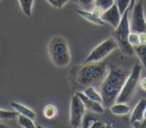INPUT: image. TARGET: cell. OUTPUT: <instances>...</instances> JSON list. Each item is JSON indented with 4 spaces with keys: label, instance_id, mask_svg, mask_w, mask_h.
<instances>
[{
    "label": "cell",
    "instance_id": "cell-1",
    "mask_svg": "<svg viewBox=\"0 0 146 128\" xmlns=\"http://www.w3.org/2000/svg\"><path fill=\"white\" fill-rule=\"evenodd\" d=\"M130 71L126 68L109 66L108 73L100 84V94L102 96V104L105 108H109L116 102L126 78Z\"/></svg>",
    "mask_w": 146,
    "mask_h": 128
},
{
    "label": "cell",
    "instance_id": "cell-2",
    "mask_svg": "<svg viewBox=\"0 0 146 128\" xmlns=\"http://www.w3.org/2000/svg\"><path fill=\"white\" fill-rule=\"evenodd\" d=\"M109 65L105 62H91L84 64L77 72V82L79 86L88 87L101 84L108 73Z\"/></svg>",
    "mask_w": 146,
    "mask_h": 128
},
{
    "label": "cell",
    "instance_id": "cell-3",
    "mask_svg": "<svg viewBox=\"0 0 146 128\" xmlns=\"http://www.w3.org/2000/svg\"><path fill=\"white\" fill-rule=\"evenodd\" d=\"M48 54L56 67H66L71 61V55L67 41L62 36H54L48 43Z\"/></svg>",
    "mask_w": 146,
    "mask_h": 128
},
{
    "label": "cell",
    "instance_id": "cell-4",
    "mask_svg": "<svg viewBox=\"0 0 146 128\" xmlns=\"http://www.w3.org/2000/svg\"><path fill=\"white\" fill-rule=\"evenodd\" d=\"M113 38L115 39L116 43L118 45V48L128 56H133L134 47L128 41V36L130 33V22H129V9L125 11L122 14L121 20L118 26L114 28Z\"/></svg>",
    "mask_w": 146,
    "mask_h": 128
},
{
    "label": "cell",
    "instance_id": "cell-5",
    "mask_svg": "<svg viewBox=\"0 0 146 128\" xmlns=\"http://www.w3.org/2000/svg\"><path fill=\"white\" fill-rule=\"evenodd\" d=\"M142 71V65L136 63L134 64L133 68L130 71L128 77L126 78L125 82L123 84L121 91H120L119 95H118L116 102H123V103H127L132 99L137 89L138 85H139L140 81V75H141Z\"/></svg>",
    "mask_w": 146,
    "mask_h": 128
},
{
    "label": "cell",
    "instance_id": "cell-6",
    "mask_svg": "<svg viewBox=\"0 0 146 128\" xmlns=\"http://www.w3.org/2000/svg\"><path fill=\"white\" fill-rule=\"evenodd\" d=\"M117 48L118 45L113 37L105 39L100 44H98L97 46L92 49L91 52L88 54V56L84 60L83 64H87V63L91 62H98V61L103 60L104 58H106L110 53L113 52Z\"/></svg>",
    "mask_w": 146,
    "mask_h": 128
},
{
    "label": "cell",
    "instance_id": "cell-7",
    "mask_svg": "<svg viewBox=\"0 0 146 128\" xmlns=\"http://www.w3.org/2000/svg\"><path fill=\"white\" fill-rule=\"evenodd\" d=\"M131 32H146V20L144 16V8L142 0L136 2L132 8V16L130 21Z\"/></svg>",
    "mask_w": 146,
    "mask_h": 128
},
{
    "label": "cell",
    "instance_id": "cell-8",
    "mask_svg": "<svg viewBox=\"0 0 146 128\" xmlns=\"http://www.w3.org/2000/svg\"><path fill=\"white\" fill-rule=\"evenodd\" d=\"M85 106L76 94L71 97L70 101V125L72 127H78L81 124L85 115Z\"/></svg>",
    "mask_w": 146,
    "mask_h": 128
},
{
    "label": "cell",
    "instance_id": "cell-9",
    "mask_svg": "<svg viewBox=\"0 0 146 128\" xmlns=\"http://www.w3.org/2000/svg\"><path fill=\"white\" fill-rule=\"evenodd\" d=\"M121 16L122 15L120 13L119 9H118L117 4L114 3L110 8H108L107 10L104 11L101 16V19L105 23H108V24L111 25L113 28H116L118 26V24L120 23Z\"/></svg>",
    "mask_w": 146,
    "mask_h": 128
},
{
    "label": "cell",
    "instance_id": "cell-10",
    "mask_svg": "<svg viewBox=\"0 0 146 128\" xmlns=\"http://www.w3.org/2000/svg\"><path fill=\"white\" fill-rule=\"evenodd\" d=\"M75 94L81 99V101L83 102L85 108L87 110H89L90 112H93V113H97V114H102L104 112L103 104L90 99L88 96H86L83 93V91H76Z\"/></svg>",
    "mask_w": 146,
    "mask_h": 128
},
{
    "label": "cell",
    "instance_id": "cell-11",
    "mask_svg": "<svg viewBox=\"0 0 146 128\" xmlns=\"http://www.w3.org/2000/svg\"><path fill=\"white\" fill-rule=\"evenodd\" d=\"M146 108V98H142L139 100L137 105L134 107L130 117V124L134 121H143L144 120V111Z\"/></svg>",
    "mask_w": 146,
    "mask_h": 128
},
{
    "label": "cell",
    "instance_id": "cell-12",
    "mask_svg": "<svg viewBox=\"0 0 146 128\" xmlns=\"http://www.w3.org/2000/svg\"><path fill=\"white\" fill-rule=\"evenodd\" d=\"M10 106L17 112V113L28 116V117H30L31 119H33V120L36 118V113H35L32 109L27 107V106H24V105H22V104L17 103V102H14V101L10 102Z\"/></svg>",
    "mask_w": 146,
    "mask_h": 128
},
{
    "label": "cell",
    "instance_id": "cell-13",
    "mask_svg": "<svg viewBox=\"0 0 146 128\" xmlns=\"http://www.w3.org/2000/svg\"><path fill=\"white\" fill-rule=\"evenodd\" d=\"M76 13H77L78 15H80L82 18H84L85 20L89 21V22L93 23V24L101 25V26L105 24V22H104L100 17L95 16V15H94L93 13L89 10H84V9L83 10H79V9H78V10H76Z\"/></svg>",
    "mask_w": 146,
    "mask_h": 128
},
{
    "label": "cell",
    "instance_id": "cell-14",
    "mask_svg": "<svg viewBox=\"0 0 146 128\" xmlns=\"http://www.w3.org/2000/svg\"><path fill=\"white\" fill-rule=\"evenodd\" d=\"M109 110L112 114L114 115H126L130 112V107L126 103L123 102H115L114 104H112L109 107Z\"/></svg>",
    "mask_w": 146,
    "mask_h": 128
},
{
    "label": "cell",
    "instance_id": "cell-15",
    "mask_svg": "<svg viewBox=\"0 0 146 128\" xmlns=\"http://www.w3.org/2000/svg\"><path fill=\"white\" fill-rule=\"evenodd\" d=\"M134 53L137 55L142 66L146 70V44H139L134 47Z\"/></svg>",
    "mask_w": 146,
    "mask_h": 128
},
{
    "label": "cell",
    "instance_id": "cell-16",
    "mask_svg": "<svg viewBox=\"0 0 146 128\" xmlns=\"http://www.w3.org/2000/svg\"><path fill=\"white\" fill-rule=\"evenodd\" d=\"M16 119H17V122L20 126L24 128H35L36 125L34 123V120L31 119L30 117L28 116H25L23 114H17L16 116Z\"/></svg>",
    "mask_w": 146,
    "mask_h": 128
},
{
    "label": "cell",
    "instance_id": "cell-17",
    "mask_svg": "<svg viewBox=\"0 0 146 128\" xmlns=\"http://www.w3.org/2000/svg\"><path fill=\"white\" fill-rule=\"evenodd\" d=\"M83 93L85 94L86 96H88L90 99L99 102V103H102L101 94L94 88V86H88V87H85V89L83 90Z\"/></svg>",
    "mask_w": 146,
    "mask_h": 128
},
{
    "label": "cell",
    "instance_id": "cell-18",
    "mask_svg": "<svg viewBox=\"0 0 146 128\" xmlns=\"http://www.w3.org/2000/svg\"><path fill=\"white\" fill-rule=\"evenodd\" d=\"M19 4H20L21 10L26 16H31L33 10V4H34V0H18Z\"/></svg>",
    "mask_w": 146,
    "mask_h": 128
},
{
    "label": "cell",
    "instance_id": "cell-19",
    "mask_svg": "<svg viewBox=\"0 0 146 128\" xmlns=\"http://www.w3.org/2000/svg\"><path fill=\"white\" fill-rule=\"evenodd\" d=\"M57 107L54 106L53 104H47L43 108V115L47 119H52L57 115Z\"/></svg>",
    "mask_w": 146,
    "mask_h": 128
},
{
    "label": "cell",
    "instance_id": "cell-20",
    "mask_svg": "<svg viewBox=\"0 0 146 128\" xmlns=\"http://www.w3.org/2000/svg\"><path fill=\"white\" fill-rule=\"evenodd\" d=\"M114 3H115V0H94V5L95 6H99L104 11L107 10L108 8H110Z\"/></svg>",
    "mask_w": 146,
    "mask_h": 128
},
{
    "label": "cell",
    "instance_id": "cell-21",
    "mask_svg": "<svg viewBox=\"0 0 146 128\" xmlns=\"http://www.w3.org/2000/svg\"><path fill=\"white\" fill-rule=\"evenodd\" d=\"M17 112L15 111H8V110L0 109V120H11L15 119L17 116Z\"/></svg>",
    "mask_w": 146,
    "mask_h": 128
},
{
    "label": "cell",
    "instance_id": "cell-22",
    "mask_svg": "<svg viewBox=\"0 0 146 128\" xmlns=\"http://www.w3.org/2000/svg\"><path fill=\"white\" fill-rule=\"evenodd\" d=\"M130 1L131 0H116L115 3L117 4V7L119 9L121 15L125 12L127 9H129V5H130Z\"/></svg>",
    "mask_w": 146,
    "mask_h": 128
},
{
    "label": "cell",
    "instance_id": "cell-23",
    "mask_svg": "<svg viewBox=\"0 0 146 128\" xmlns=\"http://www.w3.org/2000/svg\"><path fill=\"white\" fill-rule=\"evenodd\" d=\"M76 2L84 9V10H89L94 7V0H75Z\"/></svg>",
    "mask_w": 146,
    "mask_h": 128
},
{
    "label": "cell",
    "instance_id": "cell-24",
    "mask_svg": "<svg viewBox=\"0 0 146 128\" xmlns=\"http://www.w3.org/2000/svg\"><path fill=\"white\" fill-rule=\"evenodd\" d=\"M46 1L53 7V8L59 9V10H60V9H62V7L64 6L68 1H70V0H46Z\"/></svg>",
    "mask_w": 146,
    "mask_h": 128
},
{
    "label": "cell",
    "instance_id": "cell-25",
    "mask_svg": "<svg viewBox=\"0 0 146 128\" xmlns=\"http://www.w3.org/2000/svg\"><path fill=\"white\" fill-rule=\"evenodd\" d=\"M128 41H129V43L133 47L138 46V45L140 44L139 34H138V33H136V32H131V31H130L129 36H128Z\"/></svg>",
    "mask_w": 146,
    "mask_h": 128
},
{
    "label": "cell",
    "instance_id": "cell-26",
    "mask_svg": "<svg viewBox=\"0 0 146 128\" xmlns=\"http://www.w3.org/2000/svg\"><path fill=\"white\" fill-rule=\"evenodd\" d=\"M91 12L93 13L95 16L100 17V18H101V16H102V14H103L104 10L102 8H100L99 6H95V5H94V7L91 9Z\"/></svg>",
    "mask_w": 146,
    "mask_h": 128
},
{
    "label": "cell",
    "instance_id": "cell-27",
    "mask_svg": "<svg viewBox=\"0 0 146 128\" xmlns=\"http://www.w3.org/2000/svg\"><path fill=\"white\" fill-rule=\"evenodd\" d=\"M138 34H139L140 44H146V32H140Z\"/></svg>",
    "mask_w": 146,
    "mask_h": 128
},
{
    "label": "cell",
    "instance_id": "cell-28",
    "mask_svg": "<svg viewBox=\"0 0 146 128\" xmlns=\"http://www.w3.org/2000/svg\"><path fill=\"white\" fill-rule=\"evenodd\" d=\"M139 86H140V88H141L142 90L146 91V77L142 78V79L140 80V81H139Z\"/></svg>",
    "mask_w": 146,
    "mask_h": 128
},
{
    "label": "cell",
    "instance_id": "cell-29",
    "mask_svg": "<svg viewBox=\"0 0 146 128\" xmlns=\"http://www.w3.org/2000/svg\"><path fill=\"white\" fill-rule=\"evenodd\" d=\"M136 3V0H131L130 1V5H129V10H132V8H133L134 4Z\"/></svg>",
    "mask_w": 146,
    "mask_h": 128
},
{
    "label": "cell",
    "instance_id": "cell-30",
    "mask_svg": "<svg viewBox=\"0 0 146 128\" xmlns=\"http://www.w3.org/2000/svg\"><path fill=\"white\" fill-rule=\"evenodd\" d=\"M0 127H7V125H5L3 123H0Z\"/></svg>",
    "mask_w": 146,
    "mask_h": 128
},
{
    "label": "cell",
    "instance_id": "cell-31",
    "mask_svg": "<svg viewBox=\"0 0 146 128\" xmlns=\"http://www.w3.org/2000/svg\"><path fill=\"white\" fill-rule=\"evenodd\" d=\"M144 119H146V108H145V111H144Z\"/></svg>",
    "mask_w": 146,
    "mask_h": 128
}]
</instances>
